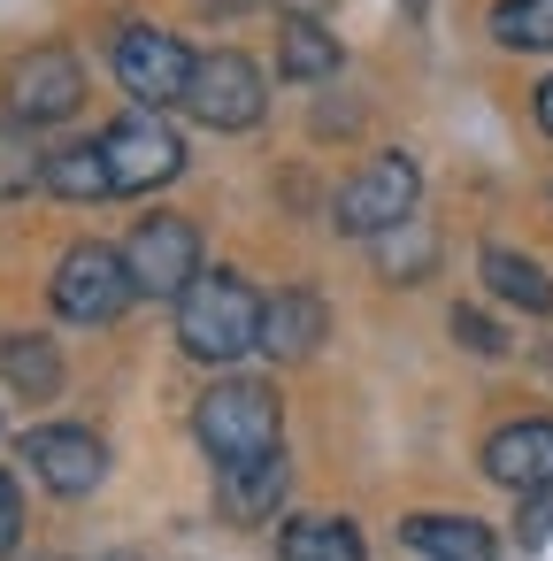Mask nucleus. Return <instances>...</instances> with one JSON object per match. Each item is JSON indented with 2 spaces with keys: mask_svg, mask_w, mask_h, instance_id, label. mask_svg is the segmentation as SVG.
Instances as JSON below:
<instances>
[{
  "mask_svg": "<svg viewBox=\"0 0 553 561\" xmlns=\"http://www.w3.org/2000/svg\"><path fill=\"white\" fill-rule=\"evenodd\" d=\"M101 162H108V193H154L185 170V147L170 124H154L147 108L101 131Z\"/></svg>",
  "mask_w": 553,
  "mask_h": 561,
  "instance_id": "obj_7",
  "label": "nucleus"
},
{
  "mask_svg": "<svg viewBox=\"0 0 553 561\" xmlns=\"http://www.w3.org/2000/svg\"><path fill=\"white\" fill-rule=\"evenodd\" d=\"M24 461H32V477H39L47 492H62V500H85V492L108 477V446H101L85 423H47V431H32V438H24Z\"/></svg>",
  "mask_w": 553,
  "mask_h": 561,
  "instance_id": "obj_10",
  "label": "nucleus"
},
{
  "mask_svg": "<svg viewBox=\"0 0 553 561\" xmlns=\"http://www.w3.org/2000/svg\"><path fill=\"white\" fill-rule=\"evenodd\" d=\"M530 116H538V131H545V139H553V78H545V85H538V93H530Z\"/></svg>",
  "mask_w": 553,
  "mask_h": 561,
  "instance_id": "obj_25",
  "label": "nucleus"
},
{
  "mask_svg": "<svg viewBox=\"0 0 553 561\" xmlns=\"http://www.w3.org/2000/svg\"><path fill=\"white\" fill-rule=\"evenodd\" d=\"M116 78L139 108H170L185 101V78H193V47L177 32H154V24H124L116 32Z\"/></svg>",
  "mask_w": 553,
  "mask_h": 561,
  "instance_id": "obj_6",
  "label": "nucleus"
},
{
  "mask_svg": "<svg viewBox=\"0 0 553 561\" xmlns=\"http://www.w3.org/2000/svg\"><path fill=\"white\" fill-rule=\"evenodd\" d=\"M484 285L499 300H515L522 316H553V277L530 254H515V247H484Z\"/></svg>",
  "mask_w": 553,
  "mask_h": 561,
  "instance_id": "obj_15",
  "label": "nucleus"
},
{
  "mask_svg": "<svg viewBox=\"0 0 553 561\" xmlns=\"http://www.w3.org/2000/svg\"><path fill=\"white\" fill-rule=\"evenodd\" d=\"M545 538H553V484L530 492V507H522V546H545Z\"/></svg>",
  "mask_w": 553,
  "mask_h": 561,
  "instance_id": "obj_24",
  "label": "nucleus"
},
{
  "mask_svg": "<svg viewBox=\"0 0 553 561\" xmlns=\"http://www.w3.org/2000/svg\"><path fill=\"white\" fill-rule=\"evenodd\" d=\"M277 431H285L277 392L254 385V377H223V385L193 408V438L208 446L216 469H239V461H254V454H277Z\"/></svg>",
  "mask_w": 553,
  "mask_h": 561,
  "instance_id": "obj_2",
  "label": "nucleus"
},
{
  "mask_svg": "<svg viewBox=\"0 0 553 561\" xmlns=\"http://www.w3.org/2000/svg\"><path fill=\"white\" fill-rule=\"evenodd\" d=\"M400 538H407L423 561H492V553H499L476 515H407Z\"/></svg>",
  "mask_w": 553,
  "mask_h": 561,
  "instance_id": "obj_13",
  "label": "nucleus"
},
{
  "mask_svg": "<svg viewBox=\"0 0 553 561\" xmlns=\"http://www.w3.org/2000/svg\"><path fill=\"white\" fill-rule=\"evenodd\" d=\"M277 62H285V78H292V85H323V78L338 70V39H331L315 16H292V24H285V39H277Z\"/></svg>",
  "mask_w": 553,
  "mask_h": 561,
  "instance_id": "obj_18",
  "label": "nucleus"
},
{
  "mask_svg": "<svg viewBox=\"0 0 553 561\" xmlns=\"http://www.w3.org/2000/svg\"><path fill=\"white\" fill-rule=\"evenodd\" d=\"M254 339H262V300H254V285L239 270H200L177 293V346L193 362H216L223 369V362L254 354Z\"/></svg>",
  "mask_w": 553,
  "mask_h": 561,
  "instance_id": "obj_1",
  "label": "nucleus"
},
{
  "mask_svg": "<svg viewBox=\"0 0 553 561\" xmlns=\"http://www.w3.org/2000/svg\"><path fill=\"white\" fill-rule=\"evenodd\" d=\"M285 454H254V461H239V469H223V515L231 523H262L277 500H285Z\"/></svg>",
  "mask_w": 553,
  "mask_h": 561,
  "instance_id": "obj_14",
  "label": "nucleus"
},
{
  "mask_svg": "<svg viewBox=\"0 0 553 561\" xmlns=\"http://www.w3.org/2000/svg\"><path fill=\"white\" fill-rule=\"evenodd\" d=\"M453 331H461V346H469V354H507V331H499V323H484L476 308H453Z\"/></svg>",
  "mask_w": 553,
  "mask_h": 561,
  "instance_id": "obj_22",
  "label": "nucleus"
},
{
  "mask_svg": "<svg viewBox=\"0 0 553 561\" xmlns=\"http://www.w3.org/2000/svg\"><path fill=\"white\" fill-rule=\"evenodd\" d=\"M16 538H24V500H16V477L0 469V561L16 553Z\"/></svg>",
  "mask_w": 553,
  "mask_h": 561,
  "instance_id": "obj_23",
  "label": "nucleus"
},
{
  "mask_svg": "<svg viewBox=\"0 0 553 561\" xmlns=\"http://www.w3.org/2000/svg\"><path fill=\"white\" fill-rule=\"evenodd\" d=\"M116 561H131V553H116Z\"/></svg>",
  "mask_w": 553,
  "mask_h": 561,
  "instance_id": "obj_26",
  "label": "nucleus"
},
{
  "mask_svg": "<svg viewBox=\"0 0 553 561\" xmlns=\"http://www.w3.org/2000/svg\"><path fill=\"white\" fill-rule=\"evenodd\" d=\"M269 362H308L323 346V300L315 293H277L262 300V339H254Z\"/></svg>",
  "mask_w": 553,
  "mask_h": 561,
  "instance_id": "obj_12",
  "label": "nucleus"
},
{
  "mask_svg": "<svg viewBox=\"0 0 553 561\" xmlns=\"http://www.w3.org/2000/svg\"><path fill=\"white\" fill-rule=\"evenodd\" d=\"M39 185H47V193H62V201H101V193H108L101 139H85V147H55V154L39 162Z\"/></svg>",
  "mask_w": 553,
  "mask_h": 561,
  "instance_id": "obj_19",
  "label": "nucleus"
},
{
  "mask_svg": "<svg viewBox=\"0 0 553 561\" xmlns=\"http://www.w3.org/2000/svg\"><path fill=\"white\" fill-rule=\"evenodd\" d=\"M277 561H361V530L346 515H292Z\"/></svg>",
  "mask_w": 553,
  "mask_h": 561,
  "instance_id": "obj_16",
  "label": "nucleus"
},
{
  "mask_svg": "<svg viewBox=\"0 0 553 561\" xmlns=\"http://www.w3.org/2000/svg\"><path fill=\"white\" fill-rule=\"evenodd\" d=\"M185 108H193V124H208V131H254V124H262V108H269L254 55H239V47L193 55V78H185Z\"/></svg>",
  "mask_w": 553,
  "mask_h": 561,
  "instance_id": "obj_3",
  "label": "nucleus"
},
{
  "mask_svg": "<svg viewBox=\"0 0 553 561\" xmlns=\"http://www.w3.org/2000/svg\"><path fill=\"white\" fill-rule=\"evenodd\" d=\"M85 101V70L70 47H32L9 62V116L16 124H62Z\"/></svg>",
  "mask_w": 553,
  "mask_h": 561,
  "instance_id": "obj_9",
  "label": "nucleus"
},
{
  "mask_svg": "<svg viewBox=\"0 0 553 561\" xmlns=\"http://www.w3.org/2000/svg\"><path fill=\"white\" fill-rule=\"evenodd\" d=\"M39 162H47V154H32L24 139H9V131H0V193H24V185H39Z\"/></svg>",
  "mask_w": 553,
  "mask_h": 561,
  "instance_id": "obj_21",
  "label": "nucleus"
},
{
  "mask_svg": "<svg viewBox=\"0 0 553 561\" xmlns=\"http://www.w3.org/2000/svg\"><path fill=\"white\" fill-rule=\"evenodd\" d=\"M492 39L515 55H545L553 47V0H499L492 9Z\"/></svg>",
  "mask_w": 553,
  "mask_h": 561,
  "instance_id": "obj_20",
  "label": "nucleus"
},
{
  "mask_svg": "<svg viewBox=\"0 0 553 561\" xmlns=\"http://www.w3.org/2000/svg\"><path fill=\"white\" fill-rule=\"evenodd\" d=\"M55 308L70 316V323H116L124 308H131V270H124V254L116 247H70L62 262H55Z\"/></svg>",
  "mask_w": 553,
  "mask_h": 561,
  "instance_id": "obj_5",
  "label": "nucleus"
},
{
  "mask_svg": "<svg viewBox=\"0 0 553 561\" xmlns=\"http://www.w3.org/2000/svg\"><path fill=\"white\" fill-rule=\"evenodd\" d=\"M484 477L507 492H545L553 484V423H507L484 438Z\"/></svg>",
  "mask_w": 553,
  "mask_h": 561,
  "instance_id": "obj_11",
  "label": "nucleus"
},
{
  "mask_svg": "<svg viewBox=\"0 0 553 561\" xmlns=\"http://www.w3.org/2000/svg\"><path fill=\"white\" fill-rule=\"evenodd\" d=\"M415 201H423L415 162H407V154H377V162H361V170L338 185V231H346V239H384V231H400V224L415 216Z\"/></svg>",
  "mask_w": 553,
  "mask_h": 561,
  "instance_id": "obj_4",
  "label": "nucleus"
},
{
  "mask_svg": "<svg viewBox=\"0 0 553 561\" xmlns=\"http://www.w3.org/2000/svg\"><path fill=\"white\" fill-rule=\"evenodd\" d=\"M124 270L147 300H177L193 277H200V231L185 216H147L124 247Z\"/></svg>",
  "mask_w": 553,
  "mask_h": 561,
  "instance_id": "obj_8",
  "label": "nucleus"
},
{
  "mask_svg": "<svg viewBox=\"0 0 553 561\" xmlns=\"http://www.w3.org/2000/svg\"><path fill=\"white\" fill-rule=\"evenodd\" d=\"M0 369H9V385L24 400H55V385H62V362H55V346L39 331H9V339H0Z\"/></svg>",
  "mask_w": 553,
  "mask_h": 561,
  "instance_id": "obj_17",
  "label": "nucleus"
}]
</instances>
